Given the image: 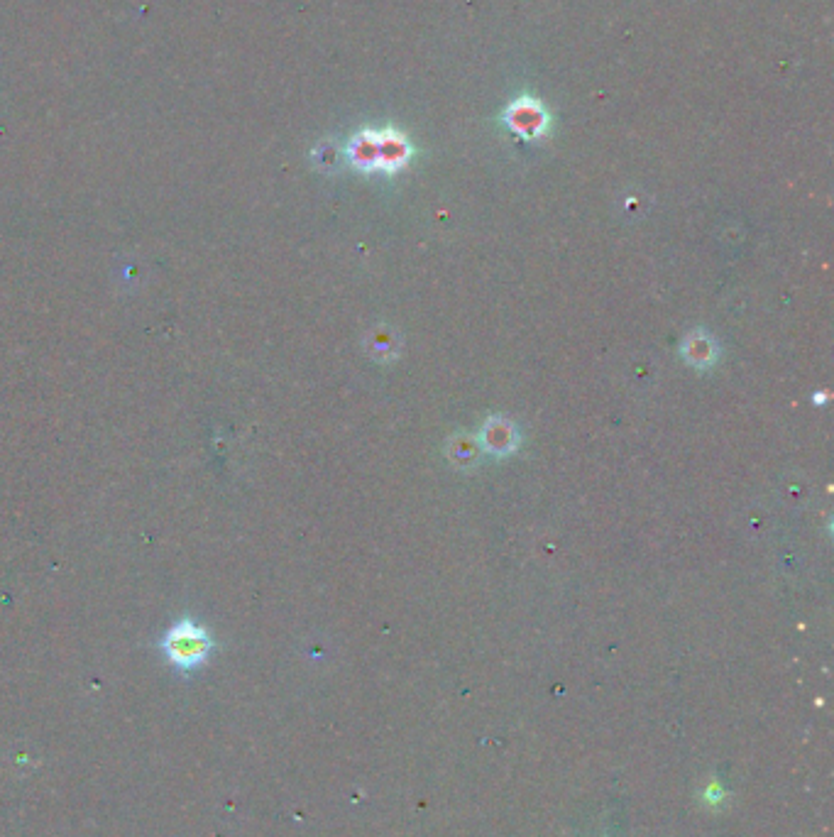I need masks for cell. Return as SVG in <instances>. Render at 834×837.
Masks as SVG:
<instances>
[{"label": "cell", "mask_w": 834, "mask_h": 837, "mask_svg": "<svg viewBox=\"0 0 834 837\" xmlns=\"http://www.w3.org/2000/svg\"><path fill=\"white\" fill-rule=\"evenodd\" d=\"M406 157V147L402 140H389V138H360L353 145V160L360 164V167L372 169V167H397L402 164Z\"/></svg>", "instance_id": "obj_2"}, {"label": "cell", "mask_w": 834, "mask_h": 837, "mask_svg": "<svg viewBox=\"0 0 834 837\" xmlns=\"http://www.w3.org/2000/svg\"><path fill=\"white\" fill-rule=\"evenodd\" d=\"M509 123L514 125V130H517V133L534 135L541 130L543 113L534 106V103H517V106L509 111Z\"/></svg>", "instance_id": "obj_3"}, {"label": "cell", "mask_w": 834, "mask_h": 837, "mask_svg": "<svg viewBox=\"0 0 834 837\" xmlns=\"http://www.w3.org/2000/svg\"><path fill=\"white\" fill-rule=\"evenodd\" d=\"M162 649L167 659L181 671L199 669L213 649L211 634L191 620H181L164 634Z\"/></svg>", "instance_id": "obj_1"}]
</instances>
